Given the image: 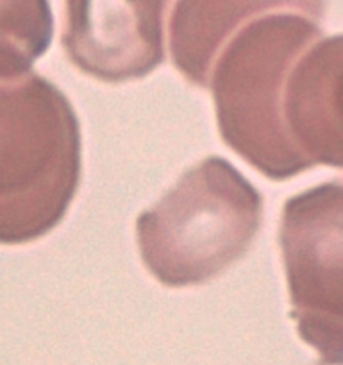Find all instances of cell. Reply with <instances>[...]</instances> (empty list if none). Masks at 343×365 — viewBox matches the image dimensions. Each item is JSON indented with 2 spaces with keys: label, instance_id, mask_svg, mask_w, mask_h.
Instances as JSON below:
<instances>
[{
  "label": "cell",
  "instance_id": "6da1fadb",
  "mask_svg": "<svg viewBox=\"0 0 343 365\" xmlns=\"http://www.w3.org/2000/svg\"><path fill=\"white\" fill-rule=\"evenodd\" d=\"M80 175L83 138L68 97L36 72L0 81V244H31L54 231Z\"/></svg>",
  "mask_w": 343,
  "mask_h": 365
},
{
  "label": "cell",
  "instance_id": "7a4b0ae2",
  "mask_svg": "<svg viewBox=\"0 0 343 365\" xmlns=\"http://www.w3.org/2000/svg\"><path fill=\"white\" fill-rule=\"evenodd\" d=\"M263 215L261 192L233 163L208 156L139 213V258L168 289L204 285L245 258Z\"/></svg>",
  "mask_w": 343,
  "mask_h": 365
},
{
  "label": "cell",
  "instance_id": "3957f363",
  "mask_svg": "<svg viewBox=\"0 0 343 365\" xmlns=\"http://www.w3.org/2000/svg\"><path fill=\"white\" fill-rule=\"evenodd\" d=\"M322 16L279 9L248 20L216 56L208 79L222 142L272 181L302 174L281 125L286 76L324 36Z\"/></svg>",
  "mask_w": 343,
  "mask_h": 365
},
{
  "label": "cell",
  "instance_id": "277c9868",
  "mask_svg": "<svg viewBox=\"0 0 343 365\" xmlns=\"http://www.w3.org/2000/svg\"><path fill=\"white\" fill-rule=\"evenodd\" d=\"M343 187L324 181L285 202L279 247L290 296V317L318 365L342 364Z\"/></svg>",
  "mask_w": 343,
  "mask_h": 365
},
{
  "label": "cell",
  "instance_id": "5b68a950",
  "mask_svg": "<svg viewBox=\"0 0 343 365\" xmlns=\"http://www.w3.org/2000/svg\"><path fill=\"white\" fill-rule=\"evenodd\" d=\"M172 0H65L61 47L80 73L106 84L138 81L164 63Z\"/></svg>",
  "mask_w": 343,
  "mask_h": 365
},
{
  "label": "cell",
  "instance_id": "8992f818",
  "mask_svg": "<svg viewBox=\"0 0 343 365\" xmlns=\"http://www.w3.org/2000/svg\"><path fill=\"white\" fill-rule=\"evenodd\" d=\"M342 36H322L286 76L281 125L300 172L318 165L342 168Z\"/></svg>",
  "mask_w": 343,
  "mask_h": 365
},
{
  "label": "cell",
  "instance_id": "52a82bcc",
  "mask_svg": "<svg viewBox=\"0 0 343 365\" xmlns=\"http://www.w3.org/2000/svg\"><path fill=\"white\" fill-rule=\"evenodd\" d=\"M279 9L324 19L327 6L325 0H177L168 24L172 63L191 86L208 88L213 63L234 31Z\"/></svg>",
  "mask_w": 343,
  "mask_h": 365
},
{
  "label": "cell",
  "instance_id": "ba28073f",
  "mask_svg": "<svg viewBox=\"0 0 343 365\" xmlns=\"http://www.w3.org/2000/svg\"><path fill=\"white\" fill-rule=\"evenodd\" d=\"M54 36L51 0H0V81L31 72Z\"/></svg>",
  "mask_w": 343,
  "mask_h": 365
}]
</instances>
